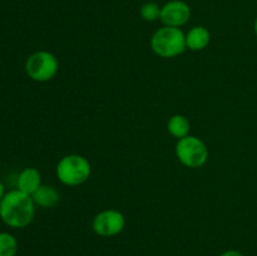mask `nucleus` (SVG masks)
<instances>
[{
  "instance_id": "1",
  "label": "nucleus",
  "mask_w": 257,
  "mask_h": 256,
  "mask_svg": "<svg viewBox=\"0 0 257 256\" xmlns=\"http://www.w3.org/2000/svg\"><path fill=\"white\" fill-rule=\"evenodd\" d=\"M34 215L35 203L32 196L20 190L5 193L0 201V217L10 227H27L34 220Z\"/></svg>"
},
{
  "instance_id": "2",
  "label": "nucleus",
  "mask_w": 257,
  "mask_h": 256,
  "mask_svg": "<svg viewBox=\"0 0 257 256\" xmlns=\"http://www.w3.org/2000/svg\"><path fill=\"white\" fill-rule=\"evenodd\" d=\"M153 53L161 58H175L182 54L186 47V34L180 28L163 25L156 30L151 38Z\"/></svg>"
},
{
  "instance_id": "3",
  "label": "nucleus",
  "mask_w": 257,
  "mask_h": 256,
  "mask_svg": "<svg viewBox=\"0 0 257 256\" xmlns=\"http://www.w3.org/2000/svg\"><path fill=\"white\" fill-rule=\"evenodd\" d=\"M92 173L90 163L84 156L67 155L58 162L55 175L65 186H79L87 182Z\"/></svg>"
},
{
  "instance_id": "4",
  "label": "nucleus",
  "mask_w": 257,
  "mask_h": 256,
  "mask_svg": "<svg viewBox=\"0 0 257 256\" xmlns=\"http://www.w3.org/2000/svg\"><path fill=\"white\" fill-rule=\"evenodd\" d=\"M176 157L185 167L200 168L207 162L208 148L201 138L186 136L177 141L175 147Z\"/></svg>"
},
{
  "instance_id": "5",
  "label": "nucleus",
  "mask_w": 257,
  "mask_h": 256,
  "mask_svg": "<svg viewBox=\"0 0 257 256\" xmlns=\"http://www.w3.org/2000/svg\"><path fill=\"white\" fill-rule=\"evenodd\" d=\"M59 62L54 54L47 50L33 53L25 62V72L35 82H49L57 75Z\"/></svg>"
},
{
  "instance_id": "6",
  "label": "nucleus",
  "mask_w": 257,
  "mask_h": 256,
  "mask_svg": "<svg viewBox=\"0 0 257 256\" xmlns=\"http://www.w3.org/2000/svg\"><path fill=\"white\" fill-rule=\"evenodd\" d=\"M92 226L93 231L98 236L112 237L122 232L125 226V218L120 211L108 208V210L100 211L94 216Z\"/></svg>"
},
{
  "instance_id": "7",
  "label": "nucleus",
  "mask_w": 257,
  "mask_h": 256,
  "mask_svg": "<svg viewBox=\"0 0 257 256\" xmlns=\"http://www.w3.org/2000/svg\"><path fill=\"white\" fill-rule=\"evenodd\" d=\"M190 18V5L182 0H171L161 8L160 20L163 23V25H167V27L181 28L187 24Z\"/></svg>"
},
{
  "instance_id": "8",
  "label": "nucleus",
  "mask_w": 257,
  "mask_h": 256,
  "mask_svg": "<svg viewBox=\"0 0 257 256\" xmlns=\"http://www.w3.org/2000/svg\"><path fill=\"white\" fill-rule=\"evenodd\" d=\"M211 42L210 30L202 25H196L191 28L186 34V47L193 52H200L206 49Z\"/></svg>"
},
{
  "instance_id": "9",
  "label": "nucleus",
  "mask_w": 257,
  "mask_h": 256,
  "mask_svg": "<svg viewBox=\"0 0 257 256\" xmlns=\"http://www.w3.org/2000/svg\"><path fill=\"white\" fill-rule=\"evenodd\" d=\"M17 185L18 190L32 196L42 186V176H40V172L37 168H24L19 173V176H18Z\"/></svg>"
},
{
  "instance_id": "10",
  "label": "nucleus",
  "mask_w": 257,
  "mask_h": 256,
  "mask_svg": "<svg viewBox=\"0 0 257 256\" xmlns=\"http://www.w3.org/2000/svg\"><path fill=\"white\" fill-rule=\"evenodd\" d=\"M33 201L35 205L44 208H52L59 202V192L57 188L53 186L42 185L32 195Z\"/></svg>"
},
{
  "instance_id": "11",
  "label": "nucleus",
  "mask_w": 257,
  "mask_h": 256,
  "mask_svg": "<svg viewBox=\"0 0 257 256\" xmlns=\"http://www.w3.org/2000/svg\"><path fill=\"white\" fill-rule=\"evenodd\" d=\"M167 130L171 136H173L177 140H181V138L190 135L191 123L186 115L175 114L168 119Z\"/></svg>"
},
{
  "instance_id": "12",
  "label": "nucleus",
  "mask_w": 257,
  "mask_h": 256,
  "mask_svg": "<svg viewBox=\"0 0 257 256\" xmlns=\"http://www.w3.org/2000/svg\"><path fill=\"white\" fill-rule=\"evenodd\" d=\"M17 251V238L9 232H0V256H15Z\"/></svg>"
},
{
  "instance_id": "13",
  "label": "nucleus",
  "mask_w": 257,
  "mask_h": 256,
  "mask_svg": "<svg viewBox=\"0 0 257 256\" xmlns=\"http://www.w3.org/2000/svg\"><path fill=\"white\" fill-rule=\"evenodd\" d=\"M161 8L157 3L148 2L141 7L140 14L143 20L146 22H156L161 18Z\"/></svg>"
},
{
  "instance_id": "14",
  "label": "nucleus",
  "mask_w": 257,
  "mask_h": 256,
  "mask_svg": "<svg viewBox=\"0 0 257 256\" xmlns=\"http://www.w3.org/2000/svg\"><path fill=\"white\" fill-rule=\"evenodd\" d=\"M220 256H245V255L237 250H227V251H225V252L221 253Z\"/></svg>"
},
{
  "instance_id": "15",
  "label": "nucleus",
  "mask_w": 257,
  "mask_h": 256,
  "mask_svg": "<svg viewBox=\"0 0 257 256\" xmlns=\"http://www.w3.org/2000/svg\"><path fill=\"white\" fill-rule=\"evenodd\" d=\"M4 186H3V183L0 182V201H2V198L4 197Z\"/></svg>"
},
{
  "instance_id": "16",
  "label": "nucleus",
  "mask_w": 257,
  "mask_h": 256,
  "mask_svg": "<svg viewBox=\"0 0 257 256\" xmlns=\"http://www.w3.org/2000/svg\"><path fill=\"white\" fill-rule=\"evenodd\" d=\"M253 29H255V33H256V35H257V18H256V20H255V25H253Z\"/></svg>"
}]
</instances>
